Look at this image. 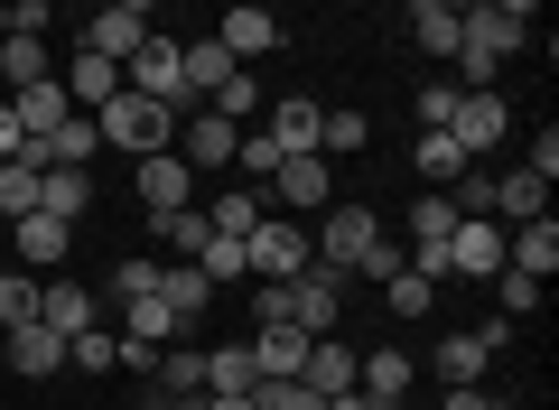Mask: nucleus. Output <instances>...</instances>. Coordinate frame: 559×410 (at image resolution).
I'll return each instance as SVG.
<instances>
[{
	"label": "nucleus",
	"instance_id": "obj_1",
	"mask_svg": "<svg viewBox=\"0 0 559 410\" xmlns=\"http://www.w3.org/2000/svg\"><path fill=\"white\" fill-rule=\"evenodd\" d=\"M242 261H252L261 290H289V280L318 261V243H308V224H299V215H261V224H252V243H242Z\"/></svg>",
	"mask_w": 559,
	"mask_h": 410
},
{
	"label": "nucleus",
	"instance_id": "obj_2",
	"mask_svg": "<svg viewBox=\"0 0 559 410\" xmlns=\"http://www.w3.org/2000/svg\"><path fill=\"white\" fill-rule=\"evenodd\" d=\"M503 345H513V327H503V317H485V327H448L439 345H429V373H439L448 391H476L485 364H495Z\"/></svg>",
	"mask_w": 559,
	"mask_h": 410
},
{
	"label": "nucleus",
	"instance_id": "obj_3",
	"mask_svg": "<svg viewBox=\"0 0 559 410\" xmlns=\"http://www.w3.org/2000/svg\"><path fill=\"white\" fill-rule=\"evenodd\" d=\"M94 131H103V150H121V159H159L168 140H178V121H168L159 103H140V94H112L94 113Z\"/></svg>",
	"mask_w": 559,
	"mask_h": 410
},
{
	"label": "nucleus",
	"instance_id": "obj_4",
	"mask_svg": "<svg viewBox=\"0 0 559 410\" xmlns=\"http://www.w3.org/2000/svg\"><path fill=\"white\" fill-rule=\"evenodd\" d=\"M308 243H318V261H326V271H345V280H355V261L382 243V215H373V206H326Z\"/></svg>",
	"mask_w": 559,
	"mask_h": 410
},
{
	"label": "nucleus",
	"instance_id": "obj_5",
	"mask_svg": "<svg viewBox=\"0 0 559 410\" xmlns=\"http://www.w3.org/2000/svg\"><path fill=\"white\" fill-rule=\"evenodd\" d=\"M280 308H289V327H299V336H336V317H345V271L308 261V271L280 290Z\"/></svg>",
	"mask_w": 559,
	"mask_h": 410
},
{
	"label": "nucleus",
	"instance_id": "obj_6",
	"mask_svg": "<svg viewBox=\"0 0 559 410\" xmlns=\"http://www.w3.org/2000/svg\"><path fill=\"white\" fill-rule=\"evenodd\" d=\"M466 20V47H485V57H513V47H532V0H485V10H457Z\"/></svg>",
	"mask_w": 559,
	"mask_h": 410
},
{
	"label": "nucleus",
	"instance_id": "obj_7",
	"mask_svg": "<svg viewBox=\"0 0 559 410\" xmlns=\"http://www.w3.org/2000/svg\"><path fill=\"white\" fill-rule=\"evenodd\" d=\"M503 131H513L503 94H457V113H448V140H457V159H466V168H476L485 150H503Z\"/></svg>",
	"mask_w": 559,
	"mask_h": 410
},
{
	"label": "nucleus",
	"instance_id": "obj_8",
	"mask_svg": "<svg viewBox=\"0 0 559 410\" xmlns=\"http://www.w3.org/2000/svg\"><path fill=\"white\" fill-rule=\"evenodd\" d=\"M271 196H280V206H289V215H326V206H336V168H326L318 150H299V159H280Z\"/></svg>",
	"mask_w": 559,
	"mask_h": 410
},
{
	"label": "nucleus",
	"instance_id": "obj_9",
	"mask_svg": "<svg viewBox=\"0 0 559 410\" xmlns=\"http://www.w3.org/2000/svg\"><path fill=\"white\" fill-rule=\"evenodd\" d=\"M234 121H224V113H205V103H197V113H187L178 121V140H168V150H178L187 159V177H197V168H234Z\"/></svg>",
	"mask_w": 559,
	"mask_h": 410
},
{
	"label": "nucleus",
	"instance_id": "obj_10",
	"mask_svg": "<svg viewBox=\"0 0 559 410\" xmlns=\"http://www.w3.org/2000/svg\"><path fill=\"white\" fill-rule=\"evenodd\" d=\"M448 261H457V280H495V271H503V224H495V215H457Z\"/></svg>",
	"mask_w": 559,
	"mask_h": 410
},
{
	"label": "nucleus",
	"instance_id": "obj_11",
	"mask_svg": "<svg viewBox=\"0 0 559 410\" xmlns=\"http://www.w3.org/2000/svg\"><path fill=\"white\" fill-rule=\"evenodd\" d=\"M94 57H112V66H131L140 47H150V10H140V0H112V10H94Z\"/></svg>",
	"mask_w": 559,
	"mask_h": 410
},
{
	"label": "nucleus",
	"instance_id": "obj_12",
	"mask_svg": "<svg viewBox=\"0 0 559 410\" xmlns=\"http://www.w3.org/2000/svg\"><path fill=\"white\" fill-rule=\"evenodd\" d=\"M503 271H522V280H550V271H559V224H550V215H532V224H503Z\"/></svg>",
	"mask_w": 559,
	"mask_h": 410
},
{
	"label": "nucleus",
	"instance_id": "obj_13",
	"mask_svg": "<svg viewBox=\"0 0 559 410\" xmlns=\"http://www.w3.org/2000/svg\"><path fill=\"white\" fill-rule=\"evenodd\" d=\"M131 168H140V206H150V215H178V206H197V177H187V159H178V150L131 159Z\"/></svg>",
	"mask_w": 559,
	"mask_h": 410
},
{
	"label": "nucleus",
	"instance_id": "obj_14",
	"mask_svg": "<svg viewBox=\"0 0 559 410\" xmlns=\"http://www.w3.org/2000/svg\"><path fill=\"white\" fill-rule=\"evenodd\" d=\"M94 317H103L94 290H75V280H38V327H47V336H66V345H75Z\"/></svg>",
	"mask_w": 559,
	"mask_h": 410
},
{
	"label": "nucleus",
	"instance_id": "obj_15",
	"mask_svg": "<svg viewBox=\"0 0 559 410\" xmlns=\"http://www.w3.org/2000/svg\"><path fill=\"white\" fill-rule=\"evenodd\" d=\"M178 75H187V103H215V94H224V84H234V75H242V66H234V57H224V47H215V38H178Z\"/></svg>",
	"mask_w": 559,
	"mask_h": 410
},
{
	"label": "nucleus",
	"instance_id": "obj_16",
	"mask_svg": "<svg viewBox=\"0 0 559 410\" xmlns=\"http://www.w3.org/2000/svg\"><path fill=\"white\" fill-rule=\"evenodd\" d=\"M308 345H318V336H299V327H252V373L261 383H299Z\"/></svg>",
	"mask_w": 559,
	"mask_h": 410
},
{
	"label": "nucleus",
	"instance_id": "obj_17",
	"mask_svg": "<svg viewBox=\"0 0 559 410\" xmlns=\"http://www.w3.org/2000/svg\"><path fill=\"white\" fill-rule=\"evenodd\" d=\"M215 47H224V57H234V66H252V57H271V47H280V20H271V10H252V0H242V10H224Z\"/></svg>",
	"mask_w": 559,
	"mask_h": 410
},
{
	"label": "nucleus",
	"instance_id": "obj_18",
	"mask_svg": "<svg viewBox=\"0 0 559 410\" xmlns=\"http://www.w3.org/2000/svg\"><path fill=\"white\" fill-rule=\"evenodd\" d=\"M355 364H364V354L345 345V336H318V345H308V364H299V383L318 391V401H336V391H355Z\"/></svg>",
	"mask_w": 559,
	"mask_h": 410
},
{
	"label": "nucleus",
	"instance_id": "obj_19",
	"mask_svg": "<svg viewBox=\"0 0 559 410\" xmlns=\"http://www.w3.org/2000/svg\"><path fill=\"white\" fill-rule=\"evenodd\" d=\"M57 84H66V103H75V113H84V121H94V113H103V103H112V94H121V66H112V57H94V47H84V57H75V66H66V75H57Z\"/></svg>",
	"mask_w": 559,
	"mask_h": 410
},
{
	"label": "nucleus",
	"instance_id": "obj_20",
	"mask_svg": "<svg viewBox=\"0 0 559 410\" xmlns=\"http://www.w3.org/2000/svg\"><path fill=\"white\" fill-rule=\"evenodd\" d=\"M401 20H411L419 57H457V47H466V20H457V0H411Z\"/></svg>",
	"mask_w": 559,
	"mask_h": 410
},
{
	"label": "nucleus",
	"instance_id": "obj_21",
	"mask_svg": "<svg viewBox=\"0 0 559 410\" xmlns=\"http://www.w3.org/2000/svg\"><path fill=\"white\" fill-rule=\"evenodd\" d=\"M411 383H419V364H411L401 345H382V354H364V364H355V391H364L373 410H392V401H401Z\"/></svg>",
	"mask_w": 559,
	"mask_h": 410
},
{
	"label": "nucleus",
	"instance_id": "obj_22",
	"mask_svg": "<svg viewBox=\"0 0 559 410\" xmlns=\"http://www.w3.org/2000/svg\"><path fill=\"white\" fill-rule=\"evenodd\" d=\"M261 113H271V121H261V131L280 140V159L318 150V103H308V94H271V103H261Z\"/></svg>",
	"mask_w": 559,
	"mask_h": 410
},
{
	"label": "nucleus",
	"instance_id": "obj_23",
	"mask_svg": "<svg viewBox=\"0 0 559 410\" xmlns=\"http://www.w3.org/2000/svg\"><path fill=\"white\" fill-rule=\"evenodd\" d=\"M38 215L84 224V215H94V168H47V177H38Z\"/></svg>",
	"mask_w": 559,
	"mask_h": 410
},
{
	"label": "nucleus",
	"instance_id": "obj_24",
	"mask_svg": "<svg viewBox=\"0 0 559 410\" xmlns=\"http://www.w3.org/2000/svg\"><path fill=\"white\" fill-rule=\"evenodd\" d=\"M10 113H20V131H28V140H57L66 121H75V103H66V84L47 75V84H28V94H10Z\"/></svg>",
	"mask_w": 559,
	"mask_h": 410
},
{
	"label": "nucleus",
	"instance_id": "obj_25",
	"mask_svg": "<svg viewBox=\"0 0 559 410\" xmlns=\"http://www.w3.org/2000/svg\"><path fill=\"white\" fill-rule=\"evenodd\" d=\"M159 308L178 317V327H197V317L215 308V290H205V271H197V261H159Z\"/></svg>",
	"mask_w": 559,
	"mask_h": 410
},
{
	"label": "nucleus",
	"instance_id": "obj_26",
	"mask_svg": "<svg viewBox=\"0 0 559 410\" xmlns=\"http://www.w3.org/2000/svg\"><path fill=\"white\" fill-rule=\"evenodd\" d=\"M495 215H503V224H532V215H550V177H532V168H503V177H495Z\"/></svg>",
	"mask_w": 559,
	"mask_h": 410
},
{
	"label": "nucleus",
	"instance_id": "obj_27",
	"mask_svg": "<svg viewBox=\"0 0 559 410\" xmlns=\"http://www.w3.org/2000/svg\"><path fill=\"white\" fill-rule=\"evenodd\" d=\"M205 391H224V401H252V391H261L252 345H205Z\"/></svg>",
	"mask_w": 559,
	"mask_h": 410
},
{
	"label": "nucleus",
	"instance_id": "obj_28",
	"mask_svg": "<svg viewBox=\"0 0 559 410\" xmlns=\"http://www.w3.org/2000/svg\"><path fill=\"white\" fill-rule=\"evenodd\" d=\"M66 253H75V224H57V215H20V261H28V271H57Z\"/></svg>",
	"mask_w": 559,
	"mask_h": 410
},
{
	"label": "nucleus",
	"instance_id": "obj_29",
	"mask_svg": "<svg viewBox=\"0 0 559 410\" xmlns=\"http://www.w3.org/2000/svg\"><path fill=\"white\" fill-rule=\"evenodd\" d=\"M197 215H205V224H215V234H224V243H252V224H261V187H224V196H215V206H197Z\"/></svg>",
	"mask_w": 559,
	"mask_h": 410
},
{
	"label": "nucleus",
	"instance_id": "obj_30",
	"mask_svg": "<svg viewBox=\"0 0 559 410\" xmlns=\"http://www.w3.org/2000/svg\"><path fill=\"white\" fill-rule=\"evenodd\" d=\"M0 75H10V94L47 84V75H57V66H47V38H20V28H10V38H0Z\"/></svg>",
	"mask_w": 559,
	"mask_h": 410
},
{
	"label": "nucleus",
	"instance_id": "obj_31",
	"mask_svg": "<svg viewBox=\"0 0 559 410\" xmlns=\"http://www.w3.org/2000/svg\"><path fill=\"white\" fill-rule=\"evenodd\" d=\"M0 345H10V373H57L66 364V336H47V327H10Z\"/></svg>",
	"mask_w": 559,
	"mask_h": 410
},
{
	"label": "nucleus",
	"instance_id": "obj_32",
	"mask_svg": "<svg viewBox=\"0 0 559 410\" xmlns=\"http://www.w3.org/2000/svg\"><path fill=\"white\" fill-rule=\"evenodd\" d=\"M401 234H411L401 253H429V243H448V234H457V206H448V196H419L411 215H401Z\"/></svg>",
	"mask_w": 559,
	"mask_h": 410
},
{
	"label": "nucleus",
	"instance_id": "obj_33",
	"mask_svg": "<svg viewBox=\"0 0 559 410\" xmlns=\"http://www.w3.org/2000/svg\"><path fill=\"white\" fill-rule=\"evenodd\" d=\"M419 177H429V196H448V187H457V177H466V159H457V140H448V131H419Z\"/></svg>",
	"mask_w": 559,
	"mask_h": 410
},
{
	"label": "nucleus",
	"instance_id": "obj_34",
	"mask_svg": "<svg viewBox=\"0 0 559 410\" xmlns=\"http://www.w3.org/2000/svg\"><path fill=\"white\" fill-rule=\"evenodd\" d=\"M280 177V140L271 131H242L234 140V187H271Z\"/></svg>",
	"mask_w": 559,
	"mask_h": 410
},
{
	"label": "nucleus",
	"instance_id": "obj_35",
	"mask_svg": "<svg viewBox=\"0 0 559 410\" xmlns=\"http://www.w3.org/2000/svg\"><path fill=\"white\" fill-rule=\"evenodd\" d=\"M159 391H168V401H197V391H205V345H168L159 354Z\"/></svg>",
	"mask_w": 559,
	"mask_h": 410
},
{
	"label": "nucleus",
	"instance_id": "obj_36",
	"mask_svg": "<svg viewBox=\"0 0 559 410\" xmlns=\"http://www.w3.org/2000/svg\"><path fill=\"white\" fill-rule=\"evenodd\" d=\"M159 243H168V261H197L205 243H215V224H205L197 206H178V215H159Z\"/></svg>",
	"mask_w": 559,
	"mask_h": 410
},
{
	"label": "nucleus",
	"instance_id": "obj_37",
	"mask_svg": "<svg viewBox=\"0 0 559 410\" xmlns=\"http://www.w3.org/2000/svg\"><path fill=\"white\" fill-rule=\"evenodd\" d=\"M364 140H373V121H364V113H318V159H355Z\"/></svg>",
	"mask_w": 559,
	"mask_h": 410
},
{
	"label": "nucleus",
	"instance_id": "obj_38",
	"mask_svg": "<svg viewBox=\"0 0 559 410\" xmlns=\"http://www.w3.org/2000/svg\"><path fill=\"white\" fill-rule=\"evenodd\" d=\"M103 290H112V308H131V298H159V261H150V253L112 261V280H103Z\"/></svg>",
	"mask_w": 559,
	"mask_h": 410
},
{
	"label": "nucleus",
	"instance_id": "obj_39",
	"mask_svg": "<svg viewBox=\"0 0 559 410\" xmlns=\"http://www.w3.org/2000/svg\"><path fill=\"white\" fill-rule=\"evenodd\" d=\"M38 215V168H20V159H0V224Z\"/></svg>",
	"mask_w": 559,
	"mask_h": 410
},
{
	"label": "nucleus",
	"instance_id": "obj_40",
	"mask_svg": "<svg viewBox=\"0 0 559 410\" xmlns=\"http://www.w3.org/2000/svg\"><path fill=\"white\" fill-rule=\"evenodd\" d=\"M10 327H38V280L28 271H0V336Z\"/></svg>",
	"mask_w": 559,
	"mask_h": 410
},
{
	"label": "nucleus",
	"instance_id": "obj_41",
	"mask_svg": "<svg viewBox=\"0 0 559 410\" xmlns=\"http://www.w3.org/2000/svg\"><path fill=\"white\" fill-rule=\"evenodd\" d=\"M66 364H75V373H112V364H121V336H112V327H84L75 345H66Z\"/></svg>",
	"mask_w": 559,
	"mask_h": 410
},
{
	"label": "nucleus",
	"instance_id": "obj_42",
	"mask_svg": "<svg viewBox=\"0 0 559 410\" xmlns=\"http://www.w3.org/2000/svg\"><path fill=\"white\" fill-rule=\"evenodd\" d=\"M94 150H103V131H94V121H84V113L66 121L57 140H47V159H57V168H84V159H94Z\"/></svg>",
	"mask_w": 559,
	"mask_h": 410
},
{
	"label": "nucleus",
	"instance_id": "obj_43",
	"mask_svg": "<svg viewBox=\"0 0 559 410\" xmlns=\"http://www.w3.org/2000/svg\"><path fill=\"white\" fill-rule=\"evenodd\" d=\"M197 271H205V290H224V280H252V261H242V243H205V253H197Z\"/></svg>",
	"mask_w": 559,
	"mask_h": 410
},
{
	"label": "nucleus",
	"instance_id": "obj_44",
	"mask_svg": "<svg viewBox=\"0 0 559 410\" xmlns=\"http://www.w3.org/2000/svg\"><path fill=\"white\" fill-rule=\"evenodd\" d=\"M540 308V280H522V271H495V317L513 327V317H532Z\"/></svg>",
	"mask_w": 559,
	"mask_h": 410
},
{
	"label": "nucleus",
	"instance_id": "obj_45",
	"mask_svg": "<svg viewBox=\"0 0 559 410\" xmlns=\"http://www.w3.org/2000/svg\"><path fill=\"white\" fill-rule=\"evenodd\" d=\"M382 290H392V308H401V317H429V308H439V290H429L419 271H392Z\"/></svg>",
	"mask_w": 559,
	"mask_h": 410
},
{
	"label": "nucleus",
	"instance_id": "obj_46",
	"mask_svg": "<svg viewBox=\"0 0 559 410\" xmlns=\"http://www.w3.org/2000/svg\"><path fill=\"white\" fill-rule=\"evenodd\" d=\"M448 206H457V215H495V168H466Z\"/></svg>",
	"mask_w": 559,
	"mask_h": 410
},
{
	"label": "nucleus",
	"instance_id": "obj_47",
	"mask_svg": "<svg viewBox=\"0 0 559 410\" xmlns=\"http://www.w3.org/2000/svg\"><path fill=\"white\" fill-rule=\"evenodd\" d=\"M252 410H326V401H318L308 383H261V391H252Z\"/></svg>",
	"mask_w": 559,
	"mask_h": 410
},
{
	"label": "nucleus",
	"instance_id": "obj_48",
	"mask_svg": "<svg viewBox=\"0 0 559 410\" xmlns=\"http://www.w3.org/2000/svg\"><path fill=\"white\" fill-rule=\"evenodd\" d=\"M448 113H457V84H429L419 94V131H448Z\"/></svg>",
	"mask_w": 559,
	"mask_h": 410
},
{
	"label": "nucleus",
	"instance_id": "obj_49",
	"mask_svg": "<svg viewBox=\"0 0 559 410\" xmlns=\"http://www.w3.org/2000/svg\"><path fill=\"white\" fill-rule=\"evenodd\" d=\"M355 271H364V280H392V271H401V243H373V253H364Z\"/></svg>",
	"mask_w": 559,
	"mask_h": 410
},
{
	"label": "nucleus",
	"instance_id": "obj_50",
	"mask_svg": "<svg viewBox=\"0 0 559 410\" xmlns=\"http://www.w3.org/2000/svg\"><path fill=\"white\" fill-rule=\"evenodd\" d=\"M20 140H28V131H20V113L0 103V159H20Z\"/></svg>",
	"mask_w": 559,
	"mask_h": 410
},
{
	"label": "nucleus",
	"instance_id": "obj_51",
	"mask_svg": "<svg viewBox=\"0 0 559 410\" xmlns=\"http://www.w3.org/2000/svg\"><path fill=\"white\" fill-rule=\"evenodd\" d=\"M439 410H495V391H448Z\"/></svg>",
	"mask_w": 559,
	"mask_h": 410
},
{
	"label": "nucleus",
	"instance_id": "obj_52",
	"mask_svg": "<svg viewBox=\"0 0 559 410\" xmlns=\"http://www.w3.org/2000/svg\"><path fill=\"white\" fill-rule=\"evenodd\" d=\"M326 410H373V401H364V391H336V401H326Z\"/></svg>",
	"mask_w": 559,
	"mask_h": 410
},
{
	"label": "nucleus",
	"instance_id": "obj_53",
	"mask_svg": "<svg viewBox=\"0 0 559 410\" xmlns=\"http://www.w3.org/2000/svg\"><path fill=\"white\" fill-rule=\"evenodd\" d=\"M0 38H10V0H0Z\"/></svg>",
	"mask_w": 559,
	"mask_h": 410
},
{
	"label": "nucleus",
	"instance_id": "obj_54",
	"mask_svg": "<svg viewBox=\"0 0 559 410\" xmlns=\"http://www.w3.org/2000/svg\"><path fill=\"white\" fill-rule=\"evenodd\" d=\"M131 410H168V401H131Z\"/></svg>",
	"mask_w": 559,
	"mask_h": 410
},
{
	"label": "nucleus",
	"instance_id": "obj_55",
	"mask_svg": "<svg viewBox=\"0 0 559 410\" xmlns=\"http://www.w3.org/2000/svg\"><path fill=\"white\" fill-rule=\"evenodd\" d=\"M392 410H401V401H392Z\"/></svg>",
	"mask_w": 559,
	"mask_h": 410
},
{
	"label": "nucleus",
	"instance_id": "obj_56",
	"mask_svg": "<svg viewBox=\"0 0 559 410\" xmlns=\"http://www.w3.org/2000/svg\"><path fill=\"white\" fill-rule=\"evenodd\" d=\"M495 410H503V401H495Z\"/></svg>",
	"mask_w": 559,
	"mask_h": 410
}]
</instances>
